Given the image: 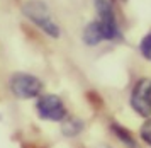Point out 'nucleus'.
<instances>
[{"label": "nucleus", "mask_w": 151, "mask_h": 148, "mask_svg": "<svg viewBox=\"0 0 151 148\" xmlns=\"http://www.w3.org/2000/svg\"><path fill=\"white\" fill-rule=\"evenodd\" d=\"M21 12L36 29H39L49 39H60L61 38V27L58 24V20L55 19L51 7L44 0H26V2H22Z\"/></svg>", "instance_id": "1"}, {"label": "nucleus", "mask_w": 151, "mask_h": 148, "mask_svg": "<svg viewBox=\"0 0 151 148\" xmlns=\"http://www.w3.org/2000/svg\"><path fill=\"white\" fill-rule=\"evenodd\" d=\"M95 9V22L102 29L105 43H119L124 39L122 27L117 15L116 0H92Z\"/></svg>", "instance_id": "2"}, {"label": "nucleus", "mask_w": 151, "mask_h": 148, "mask_svg": "<svg viewBox=\"0 0 151 148\" xmlns=\"http://www.w3.org/2000/svg\"><path fill=\"white\" fill-rule=\"evenodd\" d=\"M9 92L19 101H36L44 92V82L29 72H14L7 80Z\"/></svg>", "instance_id": "3"}, {"label": "nucleus", "mask_w": 151, "mask_h": 148, "mask_svg": "<svg viewBox=\"0 0 151 148\" xmlns=\"http://www.w3.org/2000/svg\"><path fill=\"white\" fill-rule=\"evenodd\" d=\"M36 116L44 123H63L68 118L66 104L58 94H44L42 92L34 102Z\"/></svg>", "instance_id": "4"}, {"label": "nucleus", "mask_w": 151, "mask_h": 148, "mask_svg": "<svg viewBox=\"0 0 151 148\" xmlns=\"http://www.w3.org/2000/svg\"><path fill=\"white\" fill-rule=\"evenodd\" d=\"M131 111L139 118H150L151 116V77H139L131 85L129 97H127Z\"/></svg>", "instance_id": "5"}, {"label": "nucleus", "mask_w": 151, "mask_h": 148, "mask_svg": "<svg viewBox=\"0 0 151 148\" xmlns=\"http://www.w3.org/2000/svg\"><path fill=\"white\" fill-rule=\"evenodd\" d=\"M109 133L114 136L124 148H141V145H143V143L139 141V138H137L129 128H126L124 124H121V123H117V121L109 123Z\"/></svg>", "instance_id": "6"}, {"label": "nucleus", "mask_w": 151, "mask_h": 148, "mask_svg": "<svg viewBox=\"0 0 151 148\" xmlns=\"http://www.w3.org/2000/svg\"><path fill=\"white\" fill-rule=\"evenodd\" d=\"M82 43L88 48H97V46H100V44L105 43L102 29L99 27L95 19L88 20V22L85 24V27L82 29Z\"/></svg>", "instance_id": "7"}, {"label": "nucleus", "mask_w": 151, "mask_h": 148, "mask_svg": "<svg viewBox=\"0 0 151 148\" xmlns=\"http://www.w3.org/2000/svg\"><path fill=\"white\" fill-rule=\"evenodd\" d=\"M60 128L65 138H76L85 131V121L82 118H76V116H70L65 119L63 123H60Z\"/></svg>", "instance_id": "8"}, {"label": "nucleus", "mask_w": 151, "mask_h": 148, "mask_svg": "<svg viewBox=\"0 0 151 148\" xmlns=\"http://www.w3.org/2000/svg\"><path fill=\"white\" fill-rule=\"evenodd\" d=\"M137 53L144 61L151 63V29L141 36L139 44H137Z\"/></svg>", "instance_id": "9"}, {"label": "nucleus", "mask_w": 151, "mask_h": 148, "mask_svg": "<svg viewBox=\"0 0 151 148\" xmlns=\"http://www.w3.org/2000/svg\"><path fill=\"white\" fill-rule=\"evenodd\" d=\"M137 138H139V141L143 143V145L151 148V116L146 118V119L141 123V126L137 129Z\"/></svg>", "instance_id": "10"}]
</instances>
